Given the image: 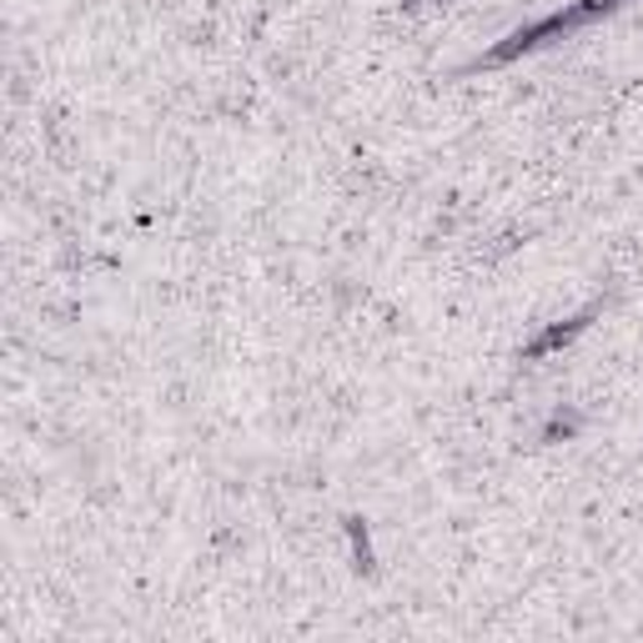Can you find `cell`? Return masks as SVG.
I'll return each mask as SVG.
<instances>
[{
    "label": "cell",
    "instance_id": "obj_2",
    "mask_svg": "<svg viewBox=\"0 0 643 643\" xmlns=\"http://www.w3.org/2000/svg\"><path fill=\"white\" fill-rule=\"evenodd\" d=\"M593 312H583V317H573V322H568V327H553V332H543L539 342H533V347H528V357H543V353H553V347H564L568 337H578V332H583V322H589Z\"/></svg>",
    "mask_w": 643,
    "mask_h": 643
},
{
    "label": "cell",
    "instance_id": "obj_1",
    "mask_svg": "<svg viewBox=\"0 0 643 643\" xmlns=\"http://www.w3.org/2000/svg\"><path fill=\"white\" fill-rule=\"evenodd\" d=\"M618 0H573L568 11L548 15V21H539V26H523V30H512L508 40H503L498 51H487V66H498V61H512V55H523V51H539V46H548V40H564L573 36V30H583L589 21H598V15H608Z\"/></svg>",
    "mask_w": 643,
    "mask_h": 643
}]
</instances>
